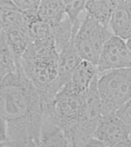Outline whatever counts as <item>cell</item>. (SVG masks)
<instances>
[{
	"label": "cell",
	"instance_id": "ac0fdd59",
	"mask_svg": "<svg viewBox=\"0 0 131 147\" xmlns=\"http://www.w3.org/2000/svg\"><path fill=\"white\" fill-rule=\"evenodd\" d=\"M87 1H63L66 13L73 26L74 32H77L82 20H80V15L86 10Z\"/></svg>",
	"mask_w": 131,
	"mask_h": 147
},
{
	"label": "cell",
	"instance_id": "603a6c76",
	"mask_svg": "<svg viewBox=\"0 0 131 147\" xmlns=\"http://www.w3.org/2000/svg\"><path fill=\"white\" fill-rule=\"evenodd\" d=\"M113 147H131V138Z\"/></svg>",
	"mask_w": 131,
	"mask_h": 147
},
{
	"label": "cell",
	"instance_id": "44dd1931",
	"mask_svg": "<svg viewBox=\"0 0 131 147\" xmlns=\"http://www.w3.org/2000/svg\"><path fill=\"white\" fill-rule=\"evenodd\" d=\"M7 122L4 119L1 118V138H0V144L1 147L6 146L7 140Z\"/></svg>",
	"mask_w": 131,
	"mask_h": 147
},
{
	"label": "cell",
	"instance_id": "cb8c5ba5",
	"mask_svg": "<svg viewBox=\"0 0 131 147\" xmlns=\"http://www.w3.org/2000/svg\"><path fill=\"white\" fill-rule=\"evenodd\" d=\"M126 45H127V47H128V52H129V55H130V61H131V38L127 40Z\"/></svg>",
	"mask_w": 131,
	"mask_h": 147
},
{
	"label": "cell",
	"instance_id": "2e32d148",
	"mask_svg": "<svg viewBox=\"0 0 131 147\" xmlns=\"http://www.w3.org/2000/svg\"><path fill=\"white\" fill-rule=\"evenodd\" d=\"M117 1H87V14L102 25L110 28V22L116 8Z\"/></svg>",
	"mask_w": 131,
	"mask_h": 147
},
{
	"label": "cell",
	"instance_id": "8992f818",
	"mask_svg": "<svg viewBox=\"0 0 131 147\" xmlns=\"http://www.w3.org/2000/svg\"><path fill=\"white\" fill-rule=\"evenodd\" d=\"M99 75L84 95L83 109L74 140L71 147H84L93 138L103 118V110L97 89Z\"/></svg>",
	"mask_w": 131,
	"mask_h": 147
},
{
	"label": "cell",
	"instance_id": "9a60e30c",
	"mask_svg": "<svg viewBox=\"0 0 131 147\" xmlns=\"http://www.w3.org/2000/svg\"><path fill=\"white\" fill-rule=\"evenodd\" d=\"M38 13L39 18L52 29L57 27L67 18L63 1H41Z\"/></svg>",
	"mask_w": 131,
	"mask_h": 147
},
{
	"label": "cell",
	"instance_id": "30bf717a",
	"mask_svg": "<svg viewBox=\"0 0 131 147\" xmlns=\"http://www.w3.org/2000/svg\"><path fill=\"white\" fill-rule=\"evenodd\" d=\"M98 75L96 65L82 60L73 72L69 83L64 87L68 88L73 93L84 95Z\"/></svg>",
	"mask_w": 131,
	"mask_h": 147
},
{
	"label": "cell",
	"instance_id": "4fadbf2b",
	"mask_svg": "<svg viewBox=\"0 0 131 147\" xmlns=\"http://www.w3.org/2000/svg\"><path fill=\"white\" fill-rule=\"evenodd\" d=\"M0 11L1 32H7L11 30L27 28L25 16L14 1L1 0Z\"/></svg>",
	"mask_w": 131,
	"mask_h": 147
},
{
	"label": "cell",
	"instance_id": "52a82bcc",
	"mask_svg": "<svg viewBox=\"0 0 131 147\" xmlns=\"http://www.w3.org/2000/svg\"><path fill=\"white\" fill-rule=\"evenodd\" d=\"M43 119L44 113H38L22 119L5 120L7 127L5 147H40Z\"/></svg>",
	"mask_w": 131,
	"mask_h": 147
},
{
	"label": "cell",
	"instance_id": "d6986e66",
	"mask_svg": "<svg viewBox=\"0 0 131 147\" xmlns=\"http://www.w3.org/2000/svg\"><path fill=\"white\" fill-rule=\"evenodd\" d=\"M14 2L23 13L38 12L41 3V1H33V0H22V1L19 0Z\"/></svg>",
	"mask_w": 131,
	"mask_h": 147
},
{
	"label": "cell",
	"instance_id": "7a4b0ae2",
	"mask_svg": "<svg viewBox=\"0 0 131 147\" xmlns=\"http://www.w3.org/2000/svg\"><path fill=\"white\" fill-rule=\"evenodd\" d=\"M1 118L6 121L44 113L45 100L24 74L19 63L16 71L1 79Z\"/></svg>",
	"mask_w": 131,
	"mask_h": 147
},
{
	"label": "cell",
	"instance_id": "9c48e42d",
	"mask_svg": "<svg viewBox=\"0 0 131 147\" xmlns=\"http://www.w3.org/2000/svg\"><path fill=\"white\" fill-rule=\"evenodd\" d=\"M94 138L107 147H113L131 138V131L116 114L103 115Z\"/></svg>",
	"mask_w": 131,
	"mask_h": 147
},
{
	"label": "cell",
	"instance_id": "7c38bea8",
	"mask_svg": "<svg viewBox=\"0 0 131 147\" xmlns=\"http://www.w3.org/2000/svg\"><path fill=\"white\" fill-rule=\"evenodd\" d=\"M82 60V59L77 52L74 43L59 53V90L69 83L73 72Z\"/></svg>",
	"mask_w": 131,
	"mask_h": 147
},
{
	"label": "cell",
	"instance_id": "ffe728a7",
	"mask_svg": "<svg viewBox=\"0 0 131 147\" xmlns=\"http://www.w3.org/2000/svg\"><path fill=\"white\" fill-rule=\"evenodd\" d=\"M115 114L131 131V99L124 104Z\"/></svg>",
	"mask_w": 131,
	"mask_h": 147
},
{
	"label": "cell",
	"instance_id": "8fae6325",
	"mask_svg": "<svg viewBox=\"0 0 131 147\" xmlns=\"http://www.w3.org/2000/svg\"><path fill=\"white\" fill-rule=\"evenodd\" d=\"M109 27L115 36L124 40L131 38V1H117Z\"/></svg>",
	"mask_w": 131,
	"mask_h": 147
},
{
	"label": "cell",
	"instance_id": "3957f363",
	"mask_svg": "<svg viewBox=\"0 0 131 147\" xmlns=\"http://www.w3.org/2000/svg\"><path fill=\"white\" fill-rule=\"evenodd\" d=\"M84 95L73 93L68 88L63 87L52 101L45 102L44 115L61 128L70 147L80 122Z\"/></svg>",
	"mask_w": 131,
	"mask_h": 147
},
{
	"label": "cell",
	"instance_id": "277c9868",
	"mask_svg": "<svg viewBox=\"0 0 131 147\" xmlns=\"http://www.w3.org/2000/svg\"><path fill=\"white\" fill-rule=\"evenodd\" d=\"M97 89L103 115L116 113L131 99V68L99 74Z\"/></svg>",
	"mask_w": 131,
	"mask_h": 147
},
{
	"label": "cell",
	"instance_id": "ba28073f",
	"mask_svg": "<svg viewBox=\"0 0 131 147\" xmlns=\"http://www.w3.org/2000/svg\"><path fill=\"white\" fill-rule=\"evenodd\" d=\"M131 68V61L126 41L113 35L103 47L97 69L98 73Z\"/></svg>",
	"mask_w": 131,
	"mask_h": 147
},
{
	"label": "cell",
	"instance_id": "7402d4cb",
	"mask_svg": "<svg viewBox=\"0 0 131 147\" xmlns=\"http://www.w3.org/2000/svg\"><path fill=\"white\" fill-rule=\"evenodd\" d=\"M84 147H107L105 145L103 144L102 142L99 141L98 140L95 138H91L89 140L88 142L86 144V145Z\"/></svg>",
	"mask_w": 131,
	"mask_h": 147
},
{
	"label": "cell",
	"instance_id": "5b68a950",
	"mask_svg": "<svg viewBox=\"0 0 131 147\" xmlns=\"http://www.w3.org/2000/svg\"><path fill=\"white\" fill-rule=\"evenodd\" d=\"M113 35L110 28L86 14L74 37V47L82 60L97 66L105 42Z\"/></svg>",
	"mask_w": 131,
	"mask_h": 147
},
{
	"label": "cell",
	"instance_id": "5bb4252c",
	"mask_svg": "<svg viewBox=\"0 0 131 147\" xmlns=\"http://www.w3.org/2000/svg\"><path fill=\"white\" fill-rule=\"evenodd\" d=\"M40 147H70L61 128L44 115L41 129Z\"/></svg>",
	"mask_w": 131,
	"mask_h": 147
},
{
	"label": "cell",
	"instance_id": "6da1fadb",
	"mask_svg": "<svg viewBox=\"0 0 131 147\" xmlns=\"http://www.w3.org/2000/svg\"><path fill=\"white\" fill-rule=\"evenodd\" d=\"M58 63L59 53L52 38L31 42L19 63L46 102L52 101L59 91Z\"/></svg>",
	"mask_w": 131,
	"mask_h": 147
},
{
	"label": "cell",
	"instance_id": "e0dca14e",
	"mask_svg": "<svg viewBox=\"0 0 131 147\" xmlns=\"http://www.w3.org/2000/svg\"><path fill=\"white\" fill-rule=\"evenodd\" d=\"M1 61H0V75L1 79L9 74L17 70V62L15 55L7 44L3 35H1Z\"/></svg>",
	"mask_w": 131,
	"mask_h": 147
}]
</instances>
